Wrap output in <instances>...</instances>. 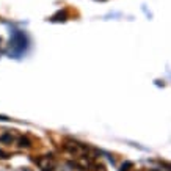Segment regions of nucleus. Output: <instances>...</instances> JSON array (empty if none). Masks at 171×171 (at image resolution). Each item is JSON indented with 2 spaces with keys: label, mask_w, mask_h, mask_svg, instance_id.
<instances>
[{
  "label": "nucleus",
  "mask_w": 171,
  "mask_h": 171,
  "mask_svg": "<svg viewBox=\"0 0 171 171\" xmlns=\"http://www.w3.org/2000/svg\"><path fill=\"white\" fill-rule=\"evenodd\" d=\"M0 121H10V118H8V116H3V115H0Z\"/></svg>",
  "instance_id": "6e6552de"
},
{
  "label": "nucleus",
  "mask_w": 171,
  "mask_h": 171,
  "mask_svg": "<svg viewBox=\"0 0 171 171\" xmlns=\"http://www.w3.org/2000/svg\"><path fill=\"white\" fill-rule=\"evenodd\" d=\"M35 162H36V165L42 169V171H52L53 168H55L57 162L55 159H53V156H42L39 159H33Z\"/></svg>",
  "instance_id": "f03ea898"
},
{
  "label": "nucleus",
  "mask_w": 171,
  "mask_h": 171,
  "mask_svg": "<svg viewBox=\"0 0 171 171\" xmlns=\"http://www.w3.org/2000/svg\"><path fill=\"white\" fill-rule=\"evenodd\" d=\"M0 42H2V39H0Z\"/></svg>",
  "instance_id": "1a4fd4ad"
},
{
  "label": "nucleus",
  "mask_w": 171,
  "mask_h": 171,
  "mask_svg": "<svg viewBox=\"0 0 171 171\" xmlns=\"http://www.w3.org/2000/svg\"><path fill=\"white\" fill-rule=\"evenodd\" d=\"M132 168H133V163H132V162H124L119 171H130Z\"/></svg>",
  "instance_id": "423d86ee"
},
{
  "label": "nucleus",
  "mask_w": 171,
  "mask_h": 171,
  "mask_svg": "<svg viewBox=\"0 0 171 171\" xmlns=\"http://www.w3.org/2000/svg\"><path fill=\"white\" fill-rule=\"evenodd\" d=\"M68 19V13H66V10H63V11H58L55 16H52V21H61V22H65Z\"/></svg>",
  "instance_id": "39448f33"
},
{
  "label": "nucleus",
  "mask_w": 171,
  "mask_h": 171,
  "mask_svg": "<svg viewBox=\"0 0 171 171\" xmlns=\"http://www.w3.org/2000/svg\"><path fill=\"white\" fill-rule=\"evenodd\" d=\"M16 143H17V146H19V148H25V149L32 148V141L27 138V137H22V135L16 138Z\"/></svg>",
  "instance_id": "20e7f679"
},
{
  "label": "nucleus",
  "mask_w": 171,
  "mask_h": 171,
  "mask_svg": "<svg viewBox=\"0 0 171 171\" xmlns=\"http://www.w3.org/2000/svg\"><path fill=\"white\" fill-rule=\"evenodd\" d=\"M14 135L11 130H5L2 135H0V143H3V145H11V143H14Z\"/></svg>",
  "instance_id": "7ed1b4c3"
},
{
  "label": "nucleus",
  "mask_w": 171,
  "mask_h": 171,
  "mask_svg": "<svg viewBox=\"0 0 171 171\" xmlns=\"http://www.w3.org/2000/svg\"><path fill=\"white\" fill-rule=\"evenodd\" d=\"M27 44H29V41H27V36L22 33V32H14L13 33V38L10 41V53L14 57H19L21 53L27 49Z\"/></svg>",
  "instance_id": "f257e3e1"
},
{
  "label": "nucleus",
  "mask_w": 171,
  "mask_h": 171,
  "mask_svg": "<svg viewBox=\"0 0 171 171\" xmlns=\"http://www.w3.org/2000/svg\"><path fill=\"white\" fill-rule=\"evenodd\" d=\"M10 156L6 154V152H3V151H0V159H8Z\"/></svg>",
  "instance_id": "0eeeda50"
}]
</instances>
